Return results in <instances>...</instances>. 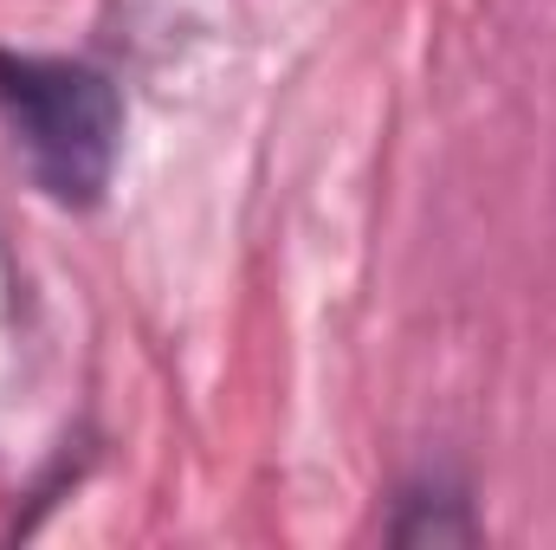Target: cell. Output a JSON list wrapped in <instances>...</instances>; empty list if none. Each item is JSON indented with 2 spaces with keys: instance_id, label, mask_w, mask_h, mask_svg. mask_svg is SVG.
<instances>
[{
  "instance_id": "cell-1",
  "label": "cell",
  "mask_w": 556,
  "mask_h": 550,
  "mask_svg": "<svg viewBox=\"0 0 556 550\" xmlns=\"http://www.w3.org/2000/svg\"><path fill=\"white\" fill-rule=\"evenodd\" d=\"M0 117L59 208L104 201L124 155V98L98 65L0 52Z\"/></svg>"
},
{
  "instance_id": "cell-2",
  "label": "cell",
  "mask_w": 556,
  "mask_h": 550,
  "mask_svg": "<svg viewBox=\"0 0 556 550\" xmlns=\"http://www.w3.org/2000/svg\"><path fill=\"white\" fill-rule=\"evenodd\" d=\"M389 538H395V545H472L479 525H472V499H466V486H453V479H440V473H427V479H415V486H402Z\"/></svg>"
}]
</instances>
